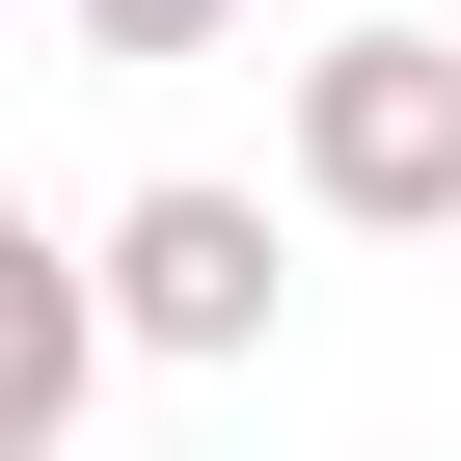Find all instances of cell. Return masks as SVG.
Instances as JSON below:
<instances>
[{"instance_id":"7a4b0ae2","label":"cell","mask_w":461,"mask_h":461,"mask_svg":"<svg viewBox=\"0 0 461 461\" xmlns=\"http://www.w3.org/2000/svg\"><path fill=\"white\" fill-rule=\"evenodd\" d=\"M82 272H109V353H272V299H299L272 272V190H136Z\"/></svg>"},{"instance_id":"277c9868","label":"cell","mask_w":461,"mask_h":461,"mask_svg":"<svg viewBox=\"0 0 461 461\" xmlns=\"http://www.w3.org/2000/svg\"><path fill=\"white\" fill-rule=\"evenodd\" d=\"M55 28H82V55H217L245 0H55Z\"/></svg>"},{"instance_id":"3957f363","label":"cell","mask_w":461,"mask_h":461,"mask_svg":"<svg viewBox=\"0 0 461 461\" xmlns=\"http://www.w3.org/2000/svg\"><path fill=\"white\" fill-rule=\"evenodd\" d=\"M109 380V272H55V217H0V461H55Z\"/></svg>"},{"instance_id":"6da1fadb","label":"cell","mask_w":461,"mask_h":461,"mask_svg":"<svg viewBox=\"0 0 461 461\" xmlns=\"http://www.w3.org/2000/svg\"><path fill=\"white\" fill-rule=\"evenodd\" d=\"M299 217H353V245L461 217V28H326L299 55Z\"/></svg>"}]
</instances>
